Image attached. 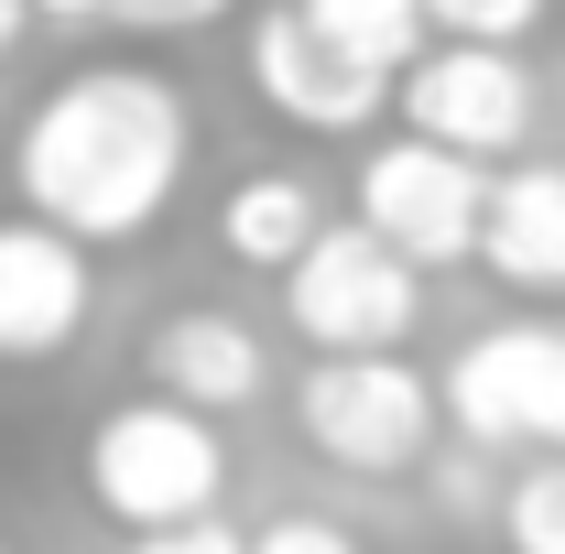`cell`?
Segmentation results:
<instances>
[{"label":"cell","instance_id":"obj_1","mask_svg":"<svg viewBox=\"0 0 565 554\" xmlns=\"http://www.w3.org/2000/svg\"><path fill=\"white\" fill-rule=\"evenodd\" d=\"M196 163V109L185 87L152 66H76L66 87H44L22 109V141H11V196L22 217L66 228L76 251H120L152 217L174 207Z\"/></svg>","mask_w":565,"mask_h":554},{"label":"cell","instance_id":"obj_2","mask_svg":"<svg viewBox=\"0 0 565 554\" xmlns=\"http://www.w3.org/2000/svg\"><path fill=\"white\" fill-rule=\"evenodd\" d=\"M87 500L120 522V533H185V522H217L228 500V446H217L207 414L163 403V392H131L87 424Z\"/></svg>","mask_w":565,"mask_h":554},{"label":"cell","instance_id":"obj_3","mask_svg":"<svg viewBox=\"0 0 565 554\" xmlns=\"http://www.w3.org/2000/svg\"><path fill=\"white\" fill-rule=\"evenodd\" d=\"M294 435L338 468V479H403L446 435V392L414 359H316L294 381Z\"/></svg>","mask_w":565,"mask_h":554},{"label":"cell","instance_id":"obj_4","mask_svg":"<svg viewBox=\"0 0 565 554\" xmlns=\"http://www.w3.org/2000/svg\"><path fill=\"white\" fill-rule=\"evenodd\" d=\"M424 316V273L403 251H381L359 217H327V239L282 273V327L316 359H403Z\"/></svg>","mask_w":565,"mask_h":554},{"label":"cell","instance_id":"obj_5","mask_svg":"<svg viewBox=\"0 0 565 554\" xmlns=\"http://www.w3.org/2000/svg\"><path fill=\"white\" fill-rule=\"evenodd\" d=\"M446 424L479 457H565V327L511 316L446 359Z\"/></svg>","mask_w":565,"mask_h":554},{"label":"cell","instance_id":"obj_6","mask_svg":"<svg viewBox=\"0 0 565 554\" xmlns=\"http://www.w3.org/2000/svg\"><path fill=\"white\" fill-rule=\"evenodd\" d=\"M392 109H403V131L435 141V152H457V163H511L533 120H544V87L522 55H500V44H424L403 87H392Z\"/></svg>","mask_w":565,"mask_h":554},{"label":"cell","instance_id":"obj_7","mask_svg":"<svg viewBox=\"0 0 565 554\" xmlns=\"http://www.w3.org/2000/svg\"><path fill=\"white\" fill-rule=\"evenodd\" d=\"M479 217H490V174L479 163H457V152H435L414 131L370 141V163H359V228L381 251H403L414 273L479 262Z\"/></svg>","mask_w":565,"mask_h":554},{"label":"cell","instance_id":"obj_8","mask_svg":"<svg viewBox=\"0 0 565 554\" xmlns=\"http://www.w3.org/2000/svg\"><path fill=\"white\" fill-rule=\"evenodd\" d=\"M250 87H262L273 120H294V131H316V141H349V131H370L392 109L403 76L349 55L338 33H316L294 0H273V11H250Z\"/></svg>","mask_w":565,"mask_h":554},{"label":"cell","instance_id":"obj_9","mask_svg":"<svg viewBox=\"0 0 565 554\" xmlns=\"http://www.w3.org/2000/svg\"><path fill=\"white\" fill-rule=\"evenodd\" d=\"M87 305H98V273L66 228L44 217H0V359L11 370H44L87 338Z\"/></svg>","mask_w":565,"mask_h":554},{"label":"cell","instance_id":"obj_10","mask_svg":"<svg viewBox=\"0 0 565 554\" xmlns=\"http://www.w3.org/2000/svg\"><path fill=\"white\" fill-rule=\"evenodd\" d=\"M141 381L163 392V403H185V414H250L262 392H273V348L250 316H228V305H185V316H163L152 338H141Z\"/></svg>","mask_w":565,"mask_h":554},{"label":"cell","instance_id":"obj_11","mask_svg":"<svg viewBox=\"0 0 565 554\" xmlns=\"http://www.w3.org/2000/svg\"><path fill=\"white\" fill-rule=\"evenodd\" d=\"M479 262L511 294H565V163H500L490 174Z\"/></svg>","mask_w":565,"mask_h":554},{"label":"cell","instance_id":"obj_12","mask_svg":"<svg viewBox=\"0 0 565 554\" xmlns=\"http://www.w3.org/2000/svg\"><path fill=\"white\" fill-rule=\"evenodd\" d=\"M316 239H327V196H316L305 174H239V185L217 196V251H228L239 273H294Z\"/></svg>","mask_w":565,"mask_h":554},{"label":"cell","instance_id":"obj_13","mask_svg":"<svg viewBox=\"0 0 565 554\" xmlns=\"http://www.w3.org/2000/svg\"><path fill=\"white\" fill-rule=\"evenodd\" d=\"M294 11H305L316 33H338L349 55L392 66V76H403V66L424 55V0H294Z\"/></svg>","mask_w":565,"mask_h":554},{"label":"cell","instance_id":"obj_14","mask_svg":"<svg viewBox=\"0 0 565 554\" xmlns=\"http://www.w3.org/2000/svg\"><path fill=\"white\" fill-rule=\"evenodd\" d=\"M500 544L511 554H565V457H522L500 489Z\"/></svg>","mask_w":565,"mask_h":554},{"label":"cell","instance_id":"obj_15","mask_svg":"<svg viewBox=\"0 0 565 554\" xmlns=\"http://www.w3.org/2000/svg\"><path fill=\"white\" fill-rule=\"evenodd\" d=\"M533 22H544V0H424L435 44H500V55H522Z\"/></svg>","mask_w":565,"mask_h":554},{"label":"cell","instance_id":"obj_16","mask_svg":"<svg viewBox=\"0 0 565 554\" xmlns=\"http://www.w3.org/2000/svg\"><path fill=\"white\" fill-rule=\"evenodd\" d=\"M250 554H370V544H359L349 522H327V511H282V522L250 533Z\"/></svg>","mask_w":565,"mask_h":554},{"label":"cell","instance_id":"obj_17","mask_svg":"<svg viewBox=\"0 0 565 554\" xmlns=\"http://www.w3.org/2000/svg\"><path fill=\"white\" fill-rule=\"evenodd\" d=\"M120 554H250V544H239V522H185V533H141Z\"/></svg>","mask_w":565,"mask_h":554},{"label":"cell","instance_id":"obj_18","mask_svg":"<svg viewBox=\"0 0 565 554\" xmlns=\"http://www.w3.org/2000/svg\"><path fill=\"white\" fill-rule=\"evenodd\" d=\"M131 0H33V22H120Z\"/></svg>","mask_w":565,"mask_h":554},{"label":"cell","instance_id":"obj_19","mask_svg":"<svg viewBox=\"0 0 565 554\" xmlns=\"http://www.w3.org/2000/svg\"><path fill=\"white\" fill-rule=\"evenodd\" d=\"M33 33V0H0V66H11V44Z\"/></svg>","mask_w":565,"mask_h":554},{"label":"cell","instance_id":"obj_20","mask_svg":"<svg viewBox=\"0 0 565 554\" xmlns=\"http://www.w3.org/2000/svg\"><path fill=\"white\" fill-rule=\"evenodd\" d=\"M0 554H11V544H0Z\"/></svg>","mask_w":565,"mask_h":554},{"label":"cell","instance_id":"obj_21","mask_svg":"<svg viewBox=\"0 0 565 554\" xmlns=\"http://www.w3.org/2000/svg\"><path fill=\"white\" fill-rule=\"evenodd\" d=\"M555 163H565V152H555Z\"/></svg>","mask_w":565,"mask_h":554}]
</instances>
